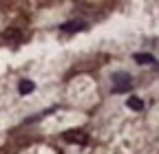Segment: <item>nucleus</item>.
<instances>
[{"label":"nucleus","mask_w":159,"mask_h":154,"mask_svg":"<svg viewBox=\"0 0 159 154\" xmlns=\"http://www.w3.org/2000/svg\"><path fill=\"white\" fill-rule=\"evenodd\" d=\"M126 106H128L130 110H142V108H144V101L139 99V97H128V99H126Z\"/></svg>","instance_id":"7"},{"label":"nucleus","mask_w":159,"mask_h":154,"mask_svg":"<svg viewBox=\"0 0 159 154\" xmlns=\"http://www.w3.org/2000/svg\"><path fill=\"white\" fill-rule=\"evenodd\" d=\"M2 37H5V42H7V44H18V42H20V37H22V33H20L18 29H9V31L2 33Z\"/></svg>","instance_id":"4"},{"label":"nucleus","mask_w":159,"mask_h":154,"mask_svg":"<svg viewBox=\"0 0 159 154\" xmlns=\"http://www.w3.org/2000/svg\"><path fill=\"white\" fill-rule=\"evenodd\" d=\"M60 29L62 31H86V22L82 20H71V22H64V24H60Z\"/></svg>","instance_id":"3"},{"label":"nucleus","mask_w":159,"mask_h":154,"mask_svg":"<svg viewBox=\"0 0 159 154\" xmlns=\"http://www.w3.org/2000/svg\"><path fill=\"white\" fill-rule=\"evenodd\" d=\"M64 141H66V143L84 145V143L89 141V137H86V132H84V130H66V132H64Z\"/></svg>","instance_id":"2"},{"label":"nucleus","mask_w":159,"mask_h":154,"mask_svg":"<svg viewBox=\"0 0 159 154\" xmlns=\"http://www.w3.org/2000/svg\"><path fill=\"white\" fill-rule=\"evenodd\" d=\"M133 88V77L124 71L113 73V92H128Z\"/></svg>","instance_id":"1"},{"label":"nucleus","mask_w":159,"mask_h":154,"mask_svg":"<svg viewBox=\"0 0 159 154\" xmlns=\"http://www.w3.org/2000/svg\"><path fill=\"white\" fill-rule=\"evenodd\" d=\"M18 90H20V95H29V92L35 90V84L31 79H22V82L18 84Z\"/></svg>","instance_id":"6"},{"label":"nucleus","mask_w":159,"mask_h":154,"mask_svg":"<svg viewBox=\"0 0 159 154\" xmlns=\"http://www.w3.org/2000/svg\"><path fill=\"white\" fill-rule=\"evenodd\" d=\"M133 60H135L137 64H155V57H152L150 53H135Z\"/></svg>","instance_id":"5"}]
</instances>
